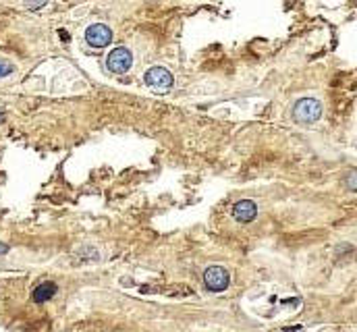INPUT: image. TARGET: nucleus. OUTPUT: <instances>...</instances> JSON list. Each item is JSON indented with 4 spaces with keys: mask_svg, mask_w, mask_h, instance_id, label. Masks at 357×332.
Wrapping results in <instances>:
<instances>
[{
    "mask_svg": "<svg viewBox=\"0 0 357 332\" xmlns=\"http://www.w3.org/2000/svg\"><path fill=\"white\" fill-rule=\"evenodd\" d=\"M133 67V52L125 46H117L106 57V69L115 75H125Z\"/></svg>",
    "mask_w": 357,
    "mask_h": 332,
    "instance_id": "7ed1b4c3",
    "label": "nucleus"
},
{
    "mask_svg": "<svg viewBox=\"0 0 357 332\" xmlns=\"http://www.w3.org/2000/svg\"><path fill=\"white\" fill-rule=\"evenodd\" d=\"M143 83L158 94H166L175 85V77L166 67H149L143 73Z\"/></svg>",
    "mask_w": 357,
    "mask_h": 332,
    "instance_id": "f03ea898",
    "label": "nucleus"
},
{
    "mask_svg": "<svg viewBox=\"0 0 357 332\" xmlns=\"http://www.w3.org/2000/svg\"><path fill=\"white\" fill-rule=\"evenodd\" d=\"M299 330H301V326H291V328H287L283 332H299Z\"/></svg>",
    "mask_w": 357,
    "mask_h": 332,
    "instance_id": "f8f14e48",
    "label": "nucleus"
},
{
    "mask_svg": "<svg viewBox=\"0 0 357 332\" xmlns=\"http://www.w3.org/2000/svg\"><path fill=\"white\" fill-rule=\"evenodd\" d=\"M23 3H25V7L29 11H37V9H42V7L48 5V0H23Z\"/></svg>",
    "mask_w": 357,
    "mask_h": 332,
    "instance_id": "9d476101",
    "label": "nucleus"
},
{
    "mask_svg": "<svg viewBox=\"0 0 357 332\" xmlns=\"http://www.w3.org/2000/svg\"><path fill=\"white\" fill-rule=\"evenodd\" d=\"M345 187L349 191H357V169L349 171V175L345 177Z\"/></svg>",
    "mask_w": 357,
    "mask_h": 332,
    "instance_id": "6e6552de",
    "label": "nucleus"
},
{
    "mask_svg": "<svg viewBox=\"0 0 357 332\" xmlns=\"http://www.w3.org/2000/svg\"><path fill=\"white\" fill-rule=\"evenodd\" d=\"M85 42L91 48H106L112 42V29L104 23H91L85 29Z\"/></svg>",
    "mask_w": 357,
    "mask_h": 332,
    "instance_id": "39448f33",
    "label": "nucleus"
},
{
    "mask_svg": "<svg viewBox=\"0 0 357 332\" xmlns=\"http://www.w3.org/2000/svg\"><path fill=\"white\" fill-rule=\"evenodd\" d=\"M203 285H206L210 293H222L231 285V274L222 266H210L203 272Z\"/></svg>",
    "mask_w": 357,
    "mask_h": 332,
    "instance_id": "20e7f679",
    "label": "nucleus"
},
{
    "mask_svg": "<svg viewBox=\"0 0 357 332\" xmlns=\"http://www.w3.org/2000/svg\"><path fill=\"white\" fill-rule=\"evenodd\" d=\"M13 71H15V65H13V63H9V61H0V79H3V77H9Z\"/></svg>",
    "mask_w": 357,
    "mask_h": 332,
    "instance_id": "1a4fd4ad",
    "label": "nucleus"
},
{
    "mask_svg": "<svg viewBox=\"0 0 357 332\" xmlns=\"http://www.w3.org/2000/svg\"><path fill=\"white\" fill-rule=\"evenodd\" d=\"M322 117V102L318 98H301L293 106V121L299 125H314Z\"/></svg>",
    "mask_w": 357,
    "mask_h": 332,
    "instance_id": "f257e3e1",
    "label": "nucleus"
},
{
    "mask_svg": "<svg viewBox=\"0 0 357 332\" xmlns=\"http://www.w3.org/2000/svg\"><path fill=\"white\" fill-rule=\"evenodd\" d=\"M5 253H9V245L7 243H0V255H5Z\"/></svg>",
    "mask_w": 357,
    "mask_h": 332,
    "instance_id": "9b49d317",
    "label": "nucleus"
},
{
    "mask_svg": "<svg viewBox=\"0 0 357 332\" xmlns=\"http://www.w3.org/2000/svg\"><path fill=\"white\" fill-rule=\"evenodd\" d=\"M57 293H59V285L52 283V281H46V283H42V285H37V287L33 289L31 299H33L35 303H46V301L52 299Z\"/></svg>",
    "mask_w": 357,
    "mask_h": 332,
    "instance_id": "0eeeda50",
    "label": "nucleus"
},
{
    "mask_svg": "<svg viewBox=\"0 0 357 332\" xmlns=\"http://www.w3.org/2000/svg\"><path fill=\"white\" fill-rule=\"evenodd\" d=\"M258 216V204L253 199H241L233 206V218L241 225H249L253 223Z\"/></svg>",
    "mask_w": 357,
    "mask_h": 332,
    "instance_id": "423d86ee",
    "label": "nucleus"
}]
</instances>
